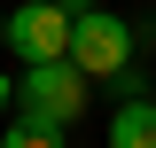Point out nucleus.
Segmentation results:
<instances>
[{
	"label": "nucleus",
	"mask_w": 156,
	"mask_h": 148,
	"mask_svg": "<svg viewBox=\"0 0 156 148\" xmlns=\"http://www.w3.org/2000/svg\"><path fill=\"white\" fill-rule=\"evenodd\" d=\"M86 93H94V78L78 70L70 55H62V62H31V70L16 78V117H23V125L70 132L78 117H86Z\"/></svg>",
	"instance_id": "obj_1"
},
{
	"label": "nucleus",
	"mask_w": 156,
	"mask_h": 148,
	"mask_svg": "<svg viewBox=\"0 0 156 148\" xmlns=\"http://www.w3.org/2000/svg\"><path fill=\"white\" fill-rule=\"evenodd\" d=\"M70 62L86 78H125L133 70V23L109 16V8H86V16L70 23Z\"/></svg>",
	"instance_id": "obj_2"
},
{
	"label": "nucleus",
	"mask_w": 156,
	"mask_h": 148,
	"mask_svg": "<svg viewBox=\"0 0 156 148\" xmlns=\"http://www.w3.org/2000/svg\"><path fill=\"white\" fill-rule=\"evenodd\" d=\"M70 8L62 0H23V8H8V55H23V70L31 62H62L70 55Z\"/></svg>",
	"instance_id": "obj_3"
},
{
	"label": "nucleus",
	"mask_w": 156,
	"mask_h": 148,
	"mask_svg": "<svg viewBox=\"0 0 156 148\" xmlns=\"http://www.w3.org/2000/svg\"><path fill=\"white\" fill-rule=\"evenodd\" d=\"M109 148H156V101H125L109 117Z\"/></svg>",
	"instance_id": "obj_4"
},
{
	"label": "nucleus",
	"mask_w": 156,
	"mask_h": 148,
	"mask_svg": "<svg viewBox=\"0 0 156 148\" xmlns=\"http://www.w3.org/2000/svg\"><path fill=\"white\" fill-rule=\"evenodd\" d=\"M0 148H62V132H55V125H23V117H16V125L0 132Z\"/></svg>",
	"instance_id": "obj_5"
},
{
	"label": "nucleus",
	"mask_w": 156,
	"mask_h": 148,
	"mask_svg": "<svg viewBox=\"0 0 156 148\" xmlns=\"http://www.w3.org/2000/svg\"><path fill=\"white\" fill-rule=\"evenodd\" d=\"M0 109H16V78H8V70H0Z\"/></svg>",
	"instance_id": "obj_6"
},
{
	"label": "nucleus",
	"mask_w": 156,
	"mask_h": 148,
	"mask_svg": "<svg viewBox=\"0 0 156 148\" xmlns=\"http://www.w3.org/2000/svg\"><path fill=\"white\" fill-rule=\"evenodd\" d=\"M62 8H70V16H86V8H94V0H62Z\"/></svg>",
	"instance_id": "obj_7"
},
{
	"label": "nucleus",
	"mask_w": 156,
	"mask_h": 148,
	"mask_svg": "<svg viewBox=\"0 0 156 148\" xmlns=\"http://www.w3.org/2000/svg\"><path fill=\"white\" fill-rule=\"evenodd\" d=\"M0 55H8V8H0Z\"/></svg>",
	"instance_id": "obj_8"
}]
</instances>
